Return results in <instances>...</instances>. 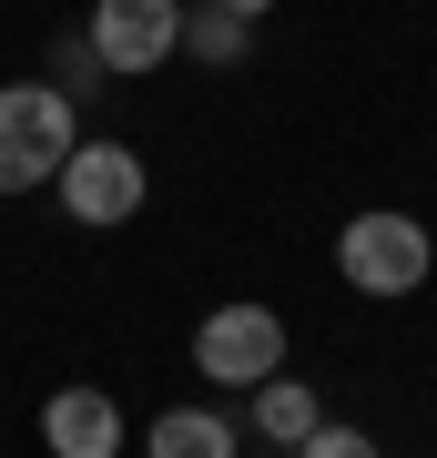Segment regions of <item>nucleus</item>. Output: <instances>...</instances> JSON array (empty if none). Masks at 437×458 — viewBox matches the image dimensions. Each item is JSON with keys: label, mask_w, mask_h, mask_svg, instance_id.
<instances>
[{"label": "nucleus", "mask_w": 437, "mask_h": 458, "mask_svg": "<svg viewBox=\"0 0 437 458\" xmlns=\"http://www.w3.org/2000/svg\"><path fill=\"white\" fill-rule=\"evenodd\" d=\"M71 143H81V113L51 82H0V194H41L71 164Z\"/></svg>", "instance_id": "f257e3e1"}, {"label": "nucleus", "mask_w": 437, "mask_h": 458, "mask_svg": "<svg viewBox=\"0 0 437 458\" xmlns=\"http://www.w3.org/2000/svg\"><path fill=\"white\" fill-rule=\"evenodd\" d=\"M51 194H62V214H71L81 234H122L132 214H143L153 174H143V153H132V143H113V132H81L71 164L51 174Z\"/></svg>", "instance_id": "f03ea898"}, {"label": "nucleus", "mask_w": 437, "mask_h": 458, "mask_svg": "<svg viewBox=\"0 0 437 458\" xmlns=\"http://www.w3.org/2000/svg\"><path fill=\"white\" fill-rule=\"evenodd\" d=\"M427 265H437V234L417 225V214H397V204L346 214V234H336V276L357 295H417Z\"/></svg>", "instance_id": "7ed1b4c3"}, {"label": "nucleus", "mask_w": 437, "mask_h": 458, "mask_svg": "<svg viewBox=\"0 0 437 458\" xmlns=\"http://www.w3.org/2000/svg\"><path fill=\"white\" fill-rule=\"evenodd\" d=\"M194 377L204 387H265V377H285V316L255 306V295L214 306L194 327Z\"/></svg>", "instance_id": "20e7f679"}, {"label": "nucleus", "mask_w": 437, "mask_h": 458, "mask_svg": "<svg viewBox=\"0 0 437 458\" xmlns=\"http://www.w3.org/2000/svg\"><path fill=\"white\" fill-rule=\"evenodd\" d=\"M81 41L102 51V72H113V82H132V72H163V62L183 51V0H92Z\"/></svg>", "instance_id": "39448f33"}, {"label": "nucleus", "mask_w": 437, "mask_h": 458, "mask_svg": "<svg viewBox=\"0 0 437 458\" xmlns=\"http://www.w3.org/2000/svg\"><path fill=\"white\" fill-rule=\"evenodd\" d=\"M41 448L51 458H122V397L113 387H62L41 408Z\"/></svg>", "instance_id": "423d86ee"}, {"label": "nucleus", "mask_w": 437, "mask_h": 458, "mask_svg": "<svg viewBox=\"0 0 437 458\" xmlns=\"http://www.w3.org/2000/svg\"><path fill=\"white\" fill-rule=\"evenodd\" d=\"M244 418H255V438L275 448V458H295V448L325 428V397L295 387V377H265V387H244Z\"/></svg>", "instance_id": "0eeeda50"}, {"label": "nucleus", "mask_w": 437, "mask_h": 458, "mask_svg": "<svg viewBox=\"0 0 437 458\" xmlns=\"http://www.w3.org/2000/svg\"><path fill=\"white\" fill-rule=\"evenodd\" d=\"M143 458H234V418L224 408H163L143 428Z\"/></svg>", "instance_id": "6e6552de"}, {"label": "nucleus", "mask_w": 437, "mask_h": 458, "mask_svg": "<svg viewBox=\"0 0 437 458\" xmlns=\"http://www.w3.org/2000/svg\"><path fill=\"white\" fill-rule=\"evenodd\" d=\"M183 51H194L204 72H244V51H255V21H244V11H214V0H194V11H183Z\"/></svg>", "instance_id": "1a4fd4ad"}, {"label": "nucleus", "mask_w": 437, "mask_h": 458, "mask_svg": "<svg viewBox=\"0 0 437 458\" xmlns=\"http://www.w3.org/2000/svg\"><path fill=\"white\" fill-rule=\"evenodd\" d=\"M51 72H62V82H51V92H62V102H71V113H81V102H92L102 82H113V72H102V51H92V41H81V31H71L62 51H51Z\"/></svg>", "instance_id": "9d476101"}, {"label": "nucleus", "mask_w": 437, "mask_h": 458, "mask_svg": "<svg viewBox=\"0 0 437 458\" xmlns=\"http://www.w3.org/2000/svg\"><path fill=\"white\" fill-rule=\"evenodd\" d=\"M295 458H387V448H376L366 428H336V418H325V428H315V438L295 448Z\"/></svg>", "instance_id": "9b49d317"}, {"label": "nucleus", "mask_w": 437, "mask_h": 458, "mask_svg": "<svg viewBox=\"0 0 437 458\" xmlns=\"http://www.w3.org/2000/svg\"><path fill=\"white\" fill-rule=\"evenodd\" d=\"M214 11H244V21H265V11H275V0H214Z\"/></svg>", "instance_id": "f8f14e48"}, {"label": "nucleus", "mask_w": 437, "mask_h": 458, "mask_svg": "<svg viewBox=\"0 0 437 458\" xmlns=\"http://www.w3.org/2000/svg\"><path fill=\"white\" fill-rule=\"evenodd\" d=\"M265 458H275V448H265Z\"/></svg>", "instance_id": "ddd939ff"}]
</instances>
